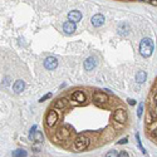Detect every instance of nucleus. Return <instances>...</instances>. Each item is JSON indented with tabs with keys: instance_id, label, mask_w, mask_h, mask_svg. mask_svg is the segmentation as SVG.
Returning a JSON list of instances; mask_svg holds the SVG:
<instances>
[{
	"instance_id": "obj_1",
	"label": "nucleus",
	"mask_w": 157,
	"mask_h": 157,
	"mask_svg": "<svg viewBox=\"0 0 157 157\" xmlns=\"http://www.w3.org/2000/svg\"><path fill=\"white\" fill-rule=\"evenodd\" d=\"M139 53L142 57L148 58L153 53V41L150 38H143L139 43Z\"/></svg>"
},
{
	"instance_id": "obj_2",
	"label": "nucleus",
	"mask_w": 157,
	"mask_h": 157,
	"mask_svg": "<svg viewBox=\"0 0 157 157\" xmlns=\"http://www.w3.org/2000/svg\"><path fill=\"white\" fill-rule=\"evenodd\" d=\"M89 143H90L89 138L84 135H79L78 137L74 139V147L78 150V151H83V150H86L89 146Z\"/></svg>"
},
{
	"instance_id": "obj_3",
	"label": "nucleus",
	"mask_w": 157,
	"mask_h": 157,
	"mask_svg": "<svg viewBox=\"0 0 157 157\" xmlns=\"http://www.w3.org/2000/svg\"><path fill=\"white\" fill-rule=\"evenodd\" d=\"M113 118H114V121H117L118 123H124L126 121H127V111L123 109V108H118L117 111H114V113H113Z\"/></svg>"
},
{
	"instance_id": "obj_4",
	"label": "nucleus",
	"mask_w": 157,
	"mask_h": 157,
	"mask_svg": "<svg viewBox=\"0 0 157 157\" xmlns=\"http://www.w3.org/2000/svg\"><path fill=\"white\" fill-rule=\"evenodd\" d=\"M45 121H47L48 127H54V126L57 124V122H58V113L55 112V111H49L48 114H47Z\"/></svg>"
},
{
	"instance_id": "obj_5",
	"label": "nucleus",
	"mask_w": 157,
	"mask_h": 157,
	"mask_svg": "<svg viewBox=\"0 0 157 157\" xmlns=\"http://www.w3.org/2000/svg\"><path fill=\"white\" fill-rule=\"evenodd\" d=\"M44 67L48 69V71H54L55 68L58 67V60L55 57H48L44 60Z\"/></svg>"
},
{
	"instance_id": "obj_6",
	"label": "nucleus",
	"mask_w": 157,
	"mask_h": 157,
	"mask_svg": "<svg viewBox=\"0 0 157 157\" xmlns=\"http://www.w3.org/2000/svg\"><path fill=\"white\" fill-rule=\"evenodd\" d=\"M93 101L96 103H101V104H103V103H106L107 101H108V96L106 93H103V92H96L93 94Z\"/></svg>"
},
{
	"instance_id": "obj_7",
	"label": "nucleus",
	"mask_w": 157,
	"mask_h": 157,
	"mask_svg": "<svg viewBox=\"0 0 157 157\" xmlns=\"http://www.w3.org/2000/svg\"><path fill=\"white\" fill-rule=\"evenodd\" d=\"M63 30H64L65 34H73L77 30L75 23L71 22V20H69V22H65L64 24H63Z\"/></svg>"
},
{
	"instance_id": "obj_8",
	"label": "nucleus",
	"mask_w": 157,
	"mask_h": 157,
	"mask_svg": "<svg viewBox=\"0 0 157 157\" xmlns=\"http://www.w3.org/2000/svg\"><path fill=\"white\" fill-rule=\"evenodd\" d=\"M29 138L31 141L37 142V143H41L43 142V133L40 131H30V135H29Z\"/></svg>"
},
{
	"instance_id": "obj_9",
	"label": "nucleus",
	"mask_w": 157,
	"mask_h": 157,
	"mask_svg": "<svg viewBox=\"0 0 157 157\" xmlns=\"http://www.w3.org/2000/svg\"><path fill=\"white\" fill-rule=\"evenodd\" d=\"M90 22H92L93 27H102L104 24V16L102 14H96V15H93V18L90 19Z\"/></svg>"
},
{
	"instance_id": "obj_10",
	"label": "nucleus",
	"mask_w": 157,
	"mask_h": 157,
	"mask_svg": "<svg viewBox=\"0 0 157 157\" xmlns=\"http://www.w3.org/2000/svg\"><path fill=\"white\" fill-rule=\"evenodd\" d=\"M81 19H82V13L81 12H78V10H72V12H69L68 20H71L73 23H78Z\"/></svg>"
},
{
	"instance_id": "obj_11",
	"label": "nucleus",
	"mask_w": 157,
	"mask_h": 157,
	"mask_svg": "<svg viewBox=\"0 0 157 157\" xmlns=\"http://www.w3.org/2000/svg\"><path fill=\"white\" fill-rule=\"evenodd\" d=\"M24 88H25V83H24V81H22V79H18V81L13 84V90L15 93H22Z\"/></svg>"
},
{
	"instance_id": "obj_12",
	"label": "nucleus",
	"mask_w": 157,
	"mask_h": 157,
	"mask_svg": "<svg viewBox=\"0 0 157 157\" xmlns=\"http://www.w3.org/2000/svg\"><path fill=\"white\" fill-rule=\"evenodd\" d=\"M72 98H73V101H75L77 103H83L86 101V94L81 92V90H77V92L73 93Z\"/></svg>"
},
{
	"instance_id": "obj_13",
	"label": "nucleus",
	"mask_w": 157,
	"mask_h": 157,
	"mask_svg": "<svg viewBox=\"0 0 157 157\" xmlns=\"http://www.w3.org/2000/svg\"><path fill=\"white\" fill-rule=\"evenodd\" d=\"M94 67H96V59H94L93 57L87 58L86 62H84V69L86 71H92Z\"/></svg>"
},
{
	"instance_id": "obj_14",
	"label": "nucleus",
	"mask_w": 157,
	"mask_h": 157,
	"mask_svg": "<svg viewBox=\"0 0 157 157\" xmlns=\"http://www.w3.org/2000/svg\"><path fill=\"white\" fill-rule=\"evenodd\" d=\"M146 79H147V73L143 72V71L138 72L137 75H136V81L138 83H143V82H146Z\"/></svg>"
},
{
	"instance_id": "obj_15",
	"label": "nucleus",
	"mask_w": 157,
	"mask_h": 157,
	"mask_svg": "<svg viewBox=\"0 0 157 157\" xmlns=\"http://www.w3.org/2000/svg\"><path fill=\"white\" fill-rule=\"evenodd\" d=\"M71 135V131H67L65 128H60V130L58 131V133H57V136H58V138H68V136Z\"/></svg>"
},
{
	"instance_id": "obj_16",
	"label": "nucleus",
	"mask_w": 157,
	"mask_h": 157,
	"mask_svg": "<svg viewBox=\"0 0 157 157\" xmlns=\"http://www.w3.org/2000/svg\"><path fill=\"white\" fill-rule=\"evenodd\" d=\"M13 157H27V151L25 150H22V148H18L15 151H13Z\"/></svg>"
},
{
	"instance_id": "obj_17",
	"label": "nucleus",
	"mask_w": 157,
	"mask_h": 157,
	"mask_svg": "<svg viewBox=\"0 0 157 157\" xmlns=\"http://www.w3.org/2000/svg\"><path fill=\"white\" fill-rule=\"evenodd\" d=\"M65 104H67V99H65V98L58 99L57 102H55V107H57V108H64Z\"/></svg>"
},
{
	"instance_id": "obj_18",
	"label": "nucleus",
	"mask_w": 157,
	"mask_h": 157,
	"mask_svg": "<svg viewBox=\"0 0 157 157\" xmlns=\"http://www.w3.org/2000/svg\"><path fill=\"white\" fill-rule=\"evenodd\" d=\"M142 112H143V103H139L138 109H137V117H138V118H141Z\"/></svg>"
},
{
	"instance_id": "obj_19",
	"label": "nucleus",
	"mask_w": 157,
	"mask_h": 157,
	"mask_svg": "<svg viewBox=\"0 0 157 157\" xmlns=\"http://www.w3.org/2000/svg\"><path fill=\"white\" fill-rule=\"evenodd\" d=\"M106 157H118V152L116 151V150H112V151L107 152Z\"/></svg>"
},
{
	"instance_id": "obj_20",
	"label": "nucleus",
	"mask_w": 157,
	"mask_h": 157,
	"mask_svg": "<svg viewBox=\"0 0 157 157\" xmlns=\"http://www.w3.org/2000/svg\"><path fill=\"white\" fill-rule=\"evenodd\" d=\"M118 157H130V156H128L127 151H121L120 153H118Z\"/></svg>"
},
{
	"instance_id": "obj_21",
	"label": "nucleus",
	"mask_w": 157,
	"mask_h": 157,
	"mask_svg": "<svg viewBox=\"0 0 157 157\" xmlns=\"http://www.w3.org/2000/svg\"><path fill=\"white\" fill-rule=\"evenodd\" d=\"M50 97H52V94H50V93H48V94H45V96H44V97H41V98L39 99V102H44V101H45V99H48V98H50Z\"/></svg>"
},
{
	"instance_id": "obj_22",
	"label": "nucleus",
	"mask_w": 157,
	"mask_h": 157,
	"mask_svg": "<svg viewBox=\"0 0 157 157\" xmlns=\"http://www.w3.org/2000/svg\"><path fill=\"white\" fill-rule=\"evenodd\" d=\"M143 1L148 3V4H151V5H155V6H157V0H143Z\"/></svg>"
},
{
	"instance_id": "obj_23",
	"label": "nucleus",
	"mask_w": 157,
	"mask_h": 157,
	"mask_svg": "<svg viewBox=\"0 0 157 157\" xmlns=\"http://www.w3.org/2000/svg\"><path fill=\"white\" fill-rule=\"evenodd\" d=\"M127 142H128V138H127V137H124V138H122L121 141H118V143L122 145V143H127Z\"/></svg>"
},
{
	"instance_id": "obj_24",
	"label": "nucleus",
	"mask_w": 157,
	"mask_h": 157,
	"mask_svg": "<svg viewBox=\"0 0 157 157\" xmlns=\"http://www.w3.org/2000/svg\"><path fill=\"white\" fill-rule=\"evenodd\" d=\"M127 101H128V104H131V106H135V104H136L135 99H127Z\"/></svg>"
},
{
	"instance_id": "obj_25",
	"label": "nucleus",
	"mask_w": 157,
	"mask_h": 157,
	"mask_svg": "<svg viewBox=\"0 0 157 157\" xmlns=\"http://www.w3.org/2000/svg\"><path fill=\"white\" fill-rule=\"evenodd\" d=\"M152 136H153V137H157V130H155V131H153Z\"/></svg>"
},
{
	"instance_id": "obj_26",
	"label": "nucleus",
	"mask_w": 157,
	"mask_h": 157,
	"mask_svg": "<svg viewBox=\"0 0 157 157\" xmlns=\"http://www.w3.org/2000/svg\"><path fill=\"white\" fill-rule=\"evenodd\" d=\"M153 101H155V103L157 104V94H155V97H153Z\"/></svg>"
}]
</instances>
